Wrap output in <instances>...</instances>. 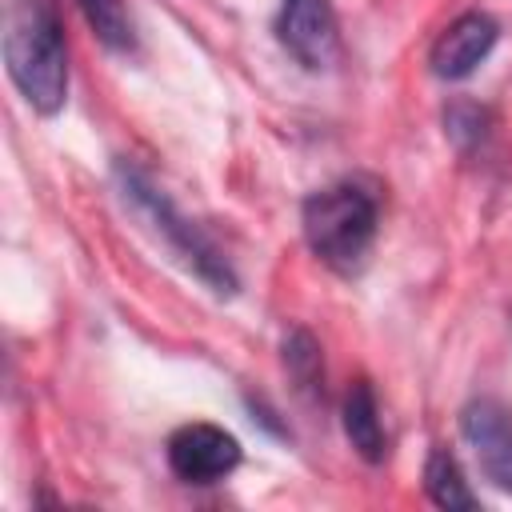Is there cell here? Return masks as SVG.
Listing matches in <instances>:
<instances>
[{"label":"cell","mask_w":512,"mask_h":512,"mask_svg":"<svg viewBox=\"0 0 512 512\" xmlns=\"http://www.w3.org/2000/svg\"><path fill=\"white\" fill-rule=\"evenodd\" d=\"M4 68L24 104L56 116L68 100V44L52 0H12L4 12Z\"/></svg>","instance_id":"6da1fadb"},{"label":"cell","mask_w":512,"mask_h":512,"mask_svg":"<svg viewBox=\"0 0 512 512\" xmlns=\"http://www.w3.org/2000/svg\"><path fill=\"white\" fill-rule=\"evenodd\" d=\"M300 228H304L312 256L324 268H332L340 276H356L376 244L380 208L364 184L340 180V184L316 188L300 204Z\"/></svg>","instance_id":"7a4b0ae2"},{"label":"cell","mask_w":512,"mask_h":512,"mask_svg":"<svg viewBox=\"0 0 512 512\" xmlns=\"http://www.w3.org/2000/svg\"><path fill=\"white\" fill-rule=\"evenodd\" d=\"M116 180H120L124 200H132V204L152 220V228L168 240V248H172L216 296H236L240 280H236L232 264H228L224 252L208 240V232H204L196 220H188V216L164 196V188H156V184H152L136 164H128V160L116 164Z\"/></svg>","instance_id":"3957f363"},{"label":"cell","mask_w":512,"mask_h":512,"mask_svg":"<svg viewBox=\"0 0 512 512\" xmlns=\"http://www.w3.org/2000/svg\"><path fill=\"white\" fill-rule=\"evenodd\" d=\"M272 28L280 48L308 72H324L340 56V20L332 0H280Z\"/></svg>","instance_id":"277c9868"},{"label":"cell","mask_w":512,"mask_h":512,"mask_svg":"<svg viewBox=\"0 0 512 512\" xmlns=\"http://www.w3.org/2000/svg\"><path fill=\"white\" fill-rule=\"evenodd\" d=\"M240 464V440L220 424L192 420L168 436V468L184 484H216Z\"/></svg>","instance_id":"5b68a950"},{"label":"cell","mask_w":512,"mask_h":512,"mask_svg":"<svg viewBox=\"0 0 512 512\" xmlns=\"http://www.w3.org/2000/svg\"><path fill=\"white\" fill-rule=\"evenodd\" d=\"M460 436L472 448L484 480L512 496V408L492 396L468 400L460 412Z\"/></svg>","instance_id":"8992f818"},{"label":"cell","mask_w":512,"mask_h":512,"mask_svg":"<svg viewBox=\"0 0 512 512\" xmlns=\"http://www.w3.org/2000/svg\"><path fill=\"white\" fill-rule=\"evenodd\" d=\"M496 40H500V24L488 12H460L436 36V44L428 52V68L440 80H464L492 56Z\"/></svg>","instance_id":"52a82bcc"},{"label":"cell","mask_w":512,"mask_h":512,"mask_svg":"<svg viewBox=\"0 0 512 512\" xmlns=\"http://www.w3.org/2000/svg\"><path fill=\"white\" fill-rule=\"evenodd\" d=\"M340 424L344 436L352 444V452L368 464H380L388 456V436L380 424V404L368 380H352V388L344 392V408H340Z\"/></svg>","instance_id":"ba28073f"},{"label":"cell","mask_w":512,"mask_h":512,"mask_svg":"<svg viewBox=\"0 0 512 512\" xmlns=\"http://www.w3.org/2000/svg\"><path fill=\"white\" fill-rule=\"evenodd\" d=\"M424 492H428V500L436 508H448V512H472L480 504L448 448H432L428 452V460H424Z\"/></svg>","instance_id":"9c48e42d"},{"label":"cell","mask_w":512,"mask_h":512,"mask_svg":"<svg viewBox=\"0 0 512 512\" xmlns=\"http://www.w3.org/2000/svg\"><path fill=\"white\" fill-rule=\"evenodd\" d=\"M284 368L300 396L324 400V360H320V344L308 328H292L284 336Z\"/></svg>","instance_id":"30bf717a"},{"label":"cell","mask_w":512,"mask_h":512,"mask_svg":"<svg viewBox=\"0 0 512 512\" xmlns=\"http://www.w3.org/2000/svg\"><path fill=\"white\" fill-rule=\"evenodd\" d=\"M76 8L84 12L88 28L96 32V40L108 52H120V56L136 52V24L124 8V0H76Z\"/></svg>","instance_id":"8fae6325"},{"label":"cell","mask_w":512,"mask_h":512,"mask_svg":"<svg viewBox=\"0 0 512 512\" xmlns=\"http://www.w3.org/2000/svg\"><path fill=\"white\" fill-rule=\"evenodd\" d=\"M488 132H492V112L484 104L464 100V96L444 104V136L452 140L460 156H472L476 148H484Z\"/></svg>","instance_id":"7c38bea8"}]
</instances>
